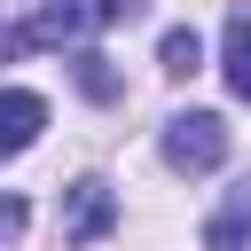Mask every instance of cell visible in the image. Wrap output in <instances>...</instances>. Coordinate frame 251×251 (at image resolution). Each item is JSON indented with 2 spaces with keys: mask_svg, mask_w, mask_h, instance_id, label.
<instances>
[{
  "mask_svg": "<svg viewBox=\"0 0 251 251\" xmlns=\"http://www.w3.org/2000/svg\"><path fill=\"white\" fill-rule=\"evenodd\" d=\"M141 16V0H39L16 31H8V47H71L78 31H94V24H133Z\"/></svg>",
  "mask_w": 251,
  "mask_h": 251,
  "instance_id": "1",
  "label": "cell"
},
{
  "mask_svg": "<svg viewBox=\"0 0 251 251\" xmlns=\"http://www.w3.org/2000/svg\"><path fill=\"white\" fill-rule=\"evenodd\" d=\"M227 157V126L212 118V110H180L173 126H165V165L173 173H212Z\"/></svg>",
  "mask_w": 251,
  "mask_h": 251,
  "instance_id": "2",
  "label": "cell"
},
{
  "mask_svg": "<svg viewBox=\"0 0 251 251\" xmlns=\"http://www.w3.org/2000/svg\"><path fill=\"white\" fill-rule=\"evenodd\" d=\"M110 220H118L110 188H102V180H78L71 204H63V243H94V235H110Z\"/></svg>",
  "mask_w": 251,
  "mask_h": 251,
  "instance_id": "3",
  "label": "cell"
},
{
  "mask_svg": "<svg viewBox=\"0 0 251 251\" xmlns=\"http://www.w3.org/2000/svg\"><path fill=\"white\" fill-rule=\"evenodd\" d=\"M39 126H47V102L24 94V86H8V94H0V157H24V149L39 141Z\"/></svg>",
  "mask_w": 251,
  "mask_h": 251,
  "instance_id": "4",
  "label": "cell"
},
{
  "mask_svg": "<svg viewBox=\"0 0 251 251\" xmlns=\"http://www.w3.org/2000/svg\"><path fill=\"white\" fill-rule=\"evenodd\" d=\"M220 71H227V86L251 102V16H243V8H235L227 31H220Z\"/></svg>",
  "mask_w": 251,
  "mask_h": 251,
  "instance_id": "5",
  "label": "cell"
},
{
  "mask_svg": "<svg viewBox=\"0 0 251 251\" xmlns=\"http://www.w3.org/2000/svg\"><path fill=\"white\" fill-rule=\"evenodd\" d=\"M196 63H204V39H196L188 24H180V31H165V71H173V78H188Z\"/></svg>",
  "mask_w": 251,
  "mask_h": 251,
  "instance_id": "6",
  "label": "cell"
},
{
  "mask_svg": "<svg viewBox=\"0 0 251 251\" xmlns=\"http://www.w3.org/2000/svg\"><path fill=\"white\" fill-rule=\"evenodd\" d=\"M78 86H86V94H118V78L102 71V55H78Z\"/></svg>",
  "mask_w": 251,
  "mask_h": 251,
  "instance_id": "7",
  "label": "cell"
},
{
  "mask_svg": "<svg viewBox=\"0 0 251 251\" xmlns=\"http://www.w3.org/2000/svg\"><path fill=\"white\" fill-rule=\"evenodd\" d=\"M16 227H24V204H16V196H0V235H16Z\"/></svg>",
  "mask_w": 251,
  "mask_h": 251,
  "instance_id": "8",
  "label": "cell"
}]
</instances>
